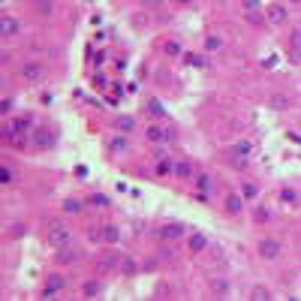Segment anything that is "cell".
<instances>
[{
  "mask_svg": "<svg viewBox=\"0 0 301 301\" xmlns=\"http://www.w3.org/2000/svg\"><path fill=\"white\" fill-rule=\"evenodd\" d=\"M45 238H48V244H51L54 250H60V247H69V244H72V232H69V226H66L63 220H51V223H48V229H45Z\"/></svg>",
  "mask_w": 301,
  "mask_h": 301,
  "instance_id": "obj_1",
  "label": "cell"
},
{
  "mask_svg": "<svg viewBox=\"0 0 301 301\" xmlns=\"http://www.w3.org/2000/svg\"><path fill=\"white\" fill-rule=\"evenodd\" d=\"M18 75H21L24 81L36 84V81H42V78L48 75V66H45L42 60H24V63L18 66Z\"/></svg>",
  "mask_w": 301,
  "mask_h": 301,
  "instance_id": "obj_2",
  "label": "cell"
},
{
  "mask_svg": "<svg viewBox=\"0 0 301 301\" xmlns=\"http://www.w3.org/2000/svg\"><path fill=\"white\" fill-rule=\"evenodd\" d=\"M256 250H259V256L268 259V262H277V259L283 256V244H280L277 238H262V241L256 244Z\"/></svg>",
  "mask_w": 301,
  "mask_h": 301,
  "instance_id": "obj_3",
  "label": "cell"
},
{
  "mask_svg": "<svg viewBox=\"0 0 301 301\" xmlns=\"http://www.w3.org/2000/svg\"><path fill=\"white\" fill-rule=\"evenodd\" d=\"M21 33V21L15 15H0V39H15Z\"/></svg>",
  "mask_w": 301,
  "mask_h": 301,
  "instance_id": "obj_4",
  "label": "cell"
},
{
  "mask_svg": "<svg viewBox=\"0 0 301 301\" xmlns=\"http://www.w3.org/2000/svg\"><path fill=\"white\" fill-rule=\"evenodd\" d=\"M66 277L63 274H48L45 277V289H42V298H51V295H57V292H63L66 289Z\"/></svg>",
  "mask_w": 301,
  "mask_h": 301,
  "instance_id": "obj_5",
  "label": "cell"
},
{
  "mask_svg": "<svg viewBox=\"0 0 301 301\" xmlns=\"http://www.w3.org/2000/svg\"><path fill=\"white\" fill-rule=\"evenodd\" d=\"M265 18H268L271 24H286V18H289V3H271V6L265 9Z\"/></svg>",
  "mask_w": 301,
  "mask_h": 301,
  "instance_id": "obj_6",
  "label": "cell"
},
{
  "mask_svg": "<svg viewBox=\"0 0 301 301\" xmlns=\"http://www.w3.org/2000/svg\"><path fill=\"white\" fill-rule=\"evenodd\" d=\"M145 139L154 142V145H163V142H169V130L160 127V124H148L145 127Z\"/></svg>",
  "mask_w": 301,
  "mask_h": 301,
  "instance_id": "obj_7",
  "label": "cell"
},
{
  "mask_svg": "<svg viewBox=\"0 0 301 301\" xmlns=\"http://www.w3.org/2000/svg\"><path fill=\"white\" fill-rule=\"evenodd\" d=\"M157 235H160V241H178V238L184 235V226H181V223H163V226L157 229Z\"/></svg>",
  "mask_w": 301,
  "mask_h": 301,
  "instance_id": "obj_8",
  "label": "cell"
},
{
  "mask_svg": "<svg viewBox=\"0 0 301 301\" xmlns=\"http://www.w3.org/2000/svg\"><path fill=\"white\" fill-rule=\"evenodd\" d=\"M244 202H247V199H244L241 193H229V196H226V202H223V208H226V214H232V217H235V214H241V211H244Z\"/></svg>",
  "mask_w": 301,
  "mask_h": 301,
  "instance_id": "obj_9",
  "label": "cell"
},
{
  "mask_svg": "<svg viewBox=\"0 0 301 301\" xmlns=\"http://www.w3.org/2000/svg\"><path fill=\"white\" fill-rule=\"evenodd\" d=\"M229 154H232V160H247V157L253 154V142H250V139H241V142H235V145H232V151H229Z\"/></svg>",
  "mask_w": 301,
  "mask_h": 301,
  "instance_id": "obj_10",
  "label": "cell"
},
{
  "mask_svg": "<svg viewBox=\"0 0 301 301\" xmlns=\"http://www.w3.org/2000/svg\"><path fill=\"white\" fill-rule=\"evenodd\" d=\"M289 60H301V27L289 30Z\"/></svg>",
  "mask_w": 301,
  "mask_h": 301,
  "instance_id": "obj_11",
  "label": "cell"
},
{
  "mask_svg": "<svg viewBox=\"0 0 301 301\" xmlns=\"http://www.w3.org/2000/svg\"><path fill=\"white\" fill-rule=\"evenodd\" d=\"M33 145H36V148H42V151H45V148H51V145H54V133H51V130H45V127H39V130L33 133Z\"/></svg>",
  "mask_w": 301,
  "mask_h": 301,
  "instance_id": "obj_12",
  "label": "cell"
},
{
  "mask_svg": "<svg viewBox=\"0 0 301 301\" xmlns=\"http://www.w3.org/2000/svg\"><path fill=\"white\" fill-rule=\"evenodd\" d=\"M78 259H81V253L69 244V247H60V250H57V259H54V262H60V265H72V262H78Z\"/></svg>",
  "mask_w": 301,
  "mask_h": 301,
  "instance_id": "obj_13",
  "label": "cell"
},
{
  "mask_svg": "<svg viewBox=\"0 0 301 301\" xmlns=\"http://www.w3.org/2000/svg\"><path fill=\"white\" fill-rule=\"evenodd\" d=\"M187 247H190V253L196 256V253H202L205 247H208V235L205 232H193L190 235V241H187Z\"/></svg>",
  "mask_w": 301,
  "mask_h": 301,
  "instance_id": "obj_14",
  "label": "cell"
},
{
  "mask_svg": "<svg viewBox=\"0 0 301 301\" xmlns=\"http://www.w3.org/2000/svg\"><path fill=\"white\" fill-rule=\"evenodd\" d=\"M175 166H178L175 160H169V157H160V160H157V166H154V172H157L160 178H169V175H175Z\"/></svg>",
  "mask_w": 301,
  "mask_h": 301,
  "instance_id": "obj_15",
  "label": "cell"
},
{
  "mask_svg": "<svg viewBox=\"0 0 301 301\" xmlns=\"http://www.w3.org/2000/svg\"><path fill=\"white\" fill-rule=\"evenodd\" d=\"M175 175H178V178H184V181H193V175H196V166H193V160H178V166H175Z\"/></svg>",
  "mask_w": 301,
  "mask_h": 301,
  "instance_id": "obj_16",
  "label": "cell"
},
{
  "mask_svg": "<svg viewBox=\"0 0 301 301\" xmlns=\"http://www.w3.org/2000/svg\"><path fill=\"white\" fill-rule=\"evenodd\" d=\"M0 184H3V187H15V169H12L9 160L0 163Z\"/></svg>",
  "mask_w": 301,
  "mask_h": 301,
  "instance_id": "obj_17",
  "label": "cell"
},
{
  "mask_svg": "<svg viewBox=\"0 0 301 301\" xmlns=\"http://www.w3.org/2000/svg\"><path fill=\"white\" fill-rule=\"evenodd\" d=\"M193 187H196L199 193H208V190L214 187V178H211L208 172H196V175H193Z\"/></svg>",
  "mask_w": 301,
  "mask_h": 301,
  "instance_id": "obj_18",
  "label": "cell"
},
{
  "mask_svg": "<svg viewBox=\"0 0 301 301\" xmlns=\"http://www.w3.org/2000/svg\"><path fill=\"white\" fill-rule=\"evenodd\" d=\"M268 106H271L274 112H283V109H289V96H286L283 90H277V93H271V99H268Z\"/></svg>",
  "mask_w": 301,
  "mask_h": 301,
  "instance_id": "obj_19",
  "label": "cell"
},
{
  "mask_svg": "<svg viewBox=\"0 0 301 301\" xmlns=\"http://www.w3.org/2000/svg\"><path fill=\"white\" fill-rule=\"evenodd\" d=\"M223 45H226V42H223L220 33H208V36H205V51H223Z\"/></svg>",
  "mask_w": 301,
  "mask_h": 301,
  "instance_id": "obj_20",
  "label": "cell"
},
{
  "mask_svg": "<svg viewBox=\"0 0 301 301\" xmlns=\"http://www.w3.org/2000/svg\"><path fill=\"white\" fill-rule=\"evenodd\" d=\"M99 232H103V241H106V244H121V229H118V226H103Z\"/></svg>",
  "mask_w": 301,
  "mask_h": 301,
  "instance_id": "obj_21",
  "label": "cell"
},
{
  "mask_svg": "<svg viewBox=\"0 0 301 301\" xmlns=\"http://www.w3.org/2000/svg\"><path fill=\"white\" fill-rule=\"evenodd\" d=\"M99 292H103L99 280H84V286H81V295H84V298H93V295H99Z\"/></svg>",
  "mask_w": 301,
  "mask_h": 301,
  "instance_id": "obj_22",
  "label": "cell"
},
{
  "mask_svg": "<svg viewBox=\"0 0 301 301\" xmlns=\"http://www.w3.org/2000/svg\"><path fill=\"white\" fill-rule=\"evenodd\" d=\"M118 268H121V271H124V274H127V277H130V274H136V271H139V265H136V259H133V256H124V259H121V262H118Z\"/></svg>",
  "mask_w": 301,
  "mask_h": 301,
  "instance_id": "obj_23",
  "label": "cell"
},
{
  "mask_svg": "<svg viewBox=\"0 0 301 301\" xmlns=\"http://www.w3.org/2000/svg\"><path fill=\"white\" fill-rule=\"evenodd\" d=\"M63 211H66V214H81V211H84V202H81V199H66V202H63Z\"/></svg>",
  "mask_w": 301,
  "mask_h": 301,
  "instance_id": "obj_24",
  "label": "cell"
},
{
  "mask_svg": "<svg viewBox=\"0 0 301 301\" xmlns=\"http://www.w3.org/2000/svg\"><path fill=\"white\" fill-rule=\"evenodd\" d=\"M241 196H244V199H256V196H259V184H253V181L241 184Z\"/></svg>",
  "mask_w": 301,
  "mask_h": 301,
  "instance_id": "obj_25",
  "label": "cell"
},
{
  "mask_svg": "<svg viewBox=\"0 0 301 301\" xmlns=\"http://www.w3.org/2000/svg\"><path fill=\"white\" fill-rule=\"evenodd\" d=\"M211 295H220V298H226V295H229V286H226V280H211Z\"/></svg>",
  "mask_w": 301,
  "mask_h": 301,
  "instance_id": "obj_26",
  "label": "cell"
},
{
  "mask_svg": "<svg viewBox=\"0 0 301 301\" xmlns=\"http://www.w3.org/2000/svg\"><path fill=\"white\" fill-rule=\"evenodd\" d=\"M250 298H256V301H268L271 298V289H268V286H253V289H250Z\"/></svg>",
  "mask_w": 301,
  "mask_h": 301,
  "instance_id": "obj_27",
  "label": "cell"
},
{
  "mask_svg": "<svg viewBox=\"0 0 301 301\" xmlns=\"http://www.w3.org/2000/svg\"><path fill=\"white\" fill-rule=\"evenodd\" d=\"M280 202H289V205H292V202H298V193H295L292 187H283V190H280Z\"/></svg>",
  "mask_w": 301,
  "mask_h": 301,
  "instance_id": "obj_28",
  "label": "cell"
},
{
  "mask_svg": "<svg viewBox=\"0 0 301 301\" xmlns=\"http://www.w3.org/2000/svg\"><path fill=\"white\" fill-rule=\"evenodd\" d=\"M163 51H166V54H169V57H178V54H181V45H178V42H175V39H169V42H166V45H163Z\"/></svg>",
  "mask_w": 301,
  "mask_h": 301,
  "instance_id": "obj_29",
  "label": "cell"
},
{
  "mask_svg": "<svg viewBox=\"0 0 301 301\" xmlns=\"http://www.w3.org/2000/svg\"><path fill=\"white\" fill-rule=\"evenodd\" d=\"M87 205H93V208H109V199L96 193V196H90V199H87Z\"/></svg>",
  "mask_w": 301,
  "mask_h": 301,
  "instance_id": "obj_30",
  "label": "cell"
},
{
  "mask_svg": "<svg viewBox=\"0 0 301 301\" xmlns=\"http://www.w3.org/2000/svg\"><path fill=\"white\" fill-rule=\"evenodd\" d=\"M253 220H256V223H268V220H271V211H268V208H256Z\"/></svg>",
  "mask_w": 301,
  "mask_h": 301,
  "instance_id": "obj_31",
  "label": "cell"
},
{
  "mask_svg": "<svg viewBox=\"0 0 301 301\" xmlns=\"http://www.w3.org/2000/svg\"><path fill=\"white\" fill-rule=\"evenodd\" d=\"M148 112H154L151 118H163V106H160L157 99H148Z\"/></svg>",
  "mask_w": 301,
  "mask_h": 301,
  "instance_id": "obj_32",
  "label": "cell"
},
{
  "mask_svg": "<svg viewBox=\"0 0 301 301\" xmlns=\"http://www.w3.org/2000/svg\"><path fill=\"white\" fill-rule=\"evenodd\" d=\"M244 18H247V24H259V21H262V12H259V9H250Z\"/></svg>",
  "mask_w": 301,
  "mask_h": 301,
  "instance_id": "obj_33",
  "label": "cell"
},
{
  "mask_svg": "<svg viewBox=\"0 0 301 301\" xmlns=\"http://www.w3.org/2000/svg\"><path fill=\"white\" fill-rule=\"evenodd\" d=\"M136 124H133V118H118V130H124V133H130Z\"/></svg>",
  "mask_w": 301,
  "mask_h": 301,
  "instance_id": "obj_34",
  "label": "cell"
},
{
  "mask_svg": "<svg viewBox=\"0 0 301 301\" xmlns=\"http://www.w3.org/2000/svg\"><path fill=\"white\" fill-rule=\"evenodd\" d=\"M127 148V136H115L112 139V151H124Z\"/></svg>",
  "mask_w": 301,
  "mask_h": 301,
  "instance_id": "obj_35",
  "label": "cell"
},
{
  "mask_svg": "<svg viewBox=\"0 0 301 301\" xmlns=\"http://www.w3.org/2000/svg\"><path fill=\"white\" fill-rule=\"evenodd\" d=\"M184 60H187L190 66H205V60H202L199 54H184Z\"/></svg>",
  "mask_w": 301,
  "mask_h": 301,
  "instance_id": "obj_36",
  "label": "cell"
},
{
  "mask_svg": "<svg viewBox=\"0 0 301 301\" xmlns=\"http://www.w3.org/2000/svg\"><path fill=\"white\" fill-rule=\"evenodd\" d=\"M9 112H12V99H9V96H3V103H0V115H6V118H9Z\"/></svg>",
  "mask_w": 301,
  "mask_h": 301,
  "instance_id": "obj_37",
  "label": "cell"
},
{
  "mask_svg": "<svg viewBox=\"0 0 301 301\" xmlns=\"http://www.w3.org/2000/svg\"><path fill=\"white\" fill-rule=\"evenodd\" d=\"M21 232H27V226H21V223H15V226L9 229V238H21Z\"/></svg>",
  "mask_w": 301,
  "mask_h": 301,
  "instance_id": "obj_38",
  "label": "cell"
},
{
  "mask_svg": "<svg viewBox=\"0 0 301 301\" xmlns=\"http://www.w3.org/2000/svg\"><path fill=\"white\" fill-rule=\"evenodd\" d=\"M241 6L250 12V9H256V6H259V0H241Z\"/></svg>",
  "mask_w": 301,
  "mask_h": 301,
  "instance_id": "obj_39",
  "label": "cell"
},
{
  "mask_svg": "<svg viewBox=\"0 0 301 301\" xmlns=\"http://www.w3.org/2000/svg\"><path fill=\"white\" fill-rule=\"evenodd\" d=\"M286 139H292L295 145H301V136H298V133H286Z\"/></svg>",
  "mask_w": 301,
  "mask_h": 301,
  "instance_id": "obj_40",
  "label": "cell"
},
{
  "mask_svg": "<svg viewBox=\"0 0 301 301\" xmlns=\"http://www.w3.org/2000/svg\"><path fill=\"white\" fill-rule=\"evenodd\" d=\"M283 3H289V6H298L301 0H283Z\"/></svg>",
  "mask_w": 301,
  "mask_h": 301,
  "instance_id": "obj_41",
  "label": "cell"
},
{
  "mask_svg": "<svg viewBox=\"0 0 301 301\" xmlns=\"http://www.w3.org/2000/svg\"><path fill=\"white\" fill-rule=\"evenodd\" d=\"M178 3H193V0H178Z\"/></svg>",
  "mask_w": 301,
  "mask_h": 301,
  "instance_id": "obj_42",
  "label": "cell"
}]
</instances>
